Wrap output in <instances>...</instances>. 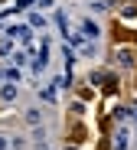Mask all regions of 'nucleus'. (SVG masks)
<instances>
[{"instance_id":"f257e3e1","label":"nucleus","mask_w":137,"mask_h":150,"mask_svg":"<svg viewBox=\"0 0 137 150\" xmlns=\"http://www.w3.org/2000/svg\"><path fill=\"white\" fill-rule=\"evenodd\" d=\"M114 62H118L121 69H134V56H131V49H118V52H114Z\"/></svg>"},{"instance_id":"f03ea898","label":"nucleus","mask_w":137,"mask_h":150,"mask_svg":"<svg viewBox=\"0 0 137 150\" xmlns=\"http://www.w3.org/2000/svg\"><path fill=\"white\" fill-rule=\"evenodd\" d=\"M82 33H85L88 39H95V36H98L101 30H98V23H95V20H85V23H82Z\"/></svg>"},{"instance_id":"7ed1b4c3","label":"nucleus","mask_w":137,"mask_h":150,"mask_svg":"<svg viewBox=\"0 0 137 150\" xmlns=\"http://www.w3.org/2000/svg\"><path fill=\"white\" fill-rule=\"evenodd\" d=\"M0 98H4V101H16V85H13V82L4 85V88H0Z\"/></svg>"},{"instance_id":"20e7f679","label":"nucleus","mask_w":137,"mask_h":150,"mask_svg":"<svg viewBox=\"0 0 137 150\" xmlns=\"http://www.w3.org/2000/svg\"><path fill=\"white\" fill-rule=\"evenodd\" d=\"M114 150H127V131H124V127L114 134Z\"/></svg>"},{"instance_id":"39448f33","label":"nucleus","mask_w":137,"mask_h":150,"mask_svg":"<svg viewBox=\"0 0 137 150\" xmlns=\"http://www.w3.org/2000/svg\"><path fill=\"white\" fill-rule=\"evenodd\" d=\"M121 16H124V20H134V16H137V4H127V7H121Z\"/></svg>"},{"instance_id":"423d86ee","label":"nucleus","mask_w":137,"mask_h":150,"mask_svg":"<svg viewBox=\"0 0 137 150\" xmlns=\"http://www.w3.org/2000/svg\"><path fill=\"white\" fill-rule=\"evenodd\" d=\"M39 117H43L39 108H30V111H26V121H30V124H39Z\"/></svg>"},{"instance_id":"0eeeda50","label":"nucleus","mask_w":137,"mask_h":150,"mask_svg":"<svg viewBox=\"0 0 137 150\" xmlns=\"http://www.w3.org/2000/svg\"><path fill=\"white\" fill-rule=\"evenodd\" d=\"M39 95H43V101H49V105H52V101H56V88H43Z\"/></svg>"},{"instance_id":"6e6552de","label":"nucleus","mask_w":137,"mask_h":150,"mask_svg":"<svg viewBox=\"0 0 137 150\" xmlns=\"http://www.w3.org/2000/svg\"><path fill=\"white\" fill-rule=\"evenodd\" d=\"M30 26H46V20L39 13H30Z\"/></svg>"},{"instance_id":"1a4fd4ad","label":"nucleus","mask_w":137,"mask_h":150,"mask_svg":"<svg viewBox=\"0 0 137 150\" xmlns=\"http://www.w3.org/2000/svg\"><path fill=\"white\" fill-rule=\"evenodd\" d=\"M4 79H10V82H20V69H7V72H4Z\"/></svg>"},{"instance_id":"9d476101","label":"nucleus","mask_w":137,"mask_h":150,"mask_svg":"<svg viewBox=\"0 0 137 150\" xmlns=\"http://www.w3.org/2000/svg\"><path fill=\"white\" fill-rule=\"evenodd\" d=\"M92 10H98V13H101V10H108V0H95V4H92Z\"/></svg>"},{"instance_id":"9b49d317","label":"nucleus","mask_w":137,"mask_h":150,"mask_svg":"<svg viewBox=\"0 0 137 150\" xmlns=\"http://www.w3.org/2000/svg\"><path fill=\"white\" fill-rule=\"evenodd\" d=\"M0 56H10V39H4V42H0Z\"/></svg>"},{"instance_id":"f8f14e48","label":"nucleus","mask_w":137,"mask_h":150,"mask_svg":"<svg viewBox=\"0 0 137 150\" xmlns=\"http://www.w3.org/2000/svg\"><path fill=\"white\" fill-rule=\"evenodd\" d=\"M30 4H33V0H16V7H13V10H26Z\"/></svg>"},{"instance_id":"ddd939ff","label":"nucleus","mask_w":137,"mask_h":150,"mask_svg":"<svg viewBox=\"0 0 137 150\" xmlns=\"http://www.w3.org/2000/svg\"><path fill=\"white\" fill-rule=\"evenodd\" d=\"M4 147H7V137H0V150H4Z\"/></svg>"},{"instance_id":"4468645a","label":"nucleus","mask_w":137,"mask_h":150,"mask_svg":"<svg viewBox=\"0 0 137 150\" xmlns=\"http://www.w3.org/2000/svg\"><path fill=\"white\" fill-rule=\"evenodd\" d=\"M65 150H75V147H72V144H69V147H65Z\"/></svg>"}]
</instances>
